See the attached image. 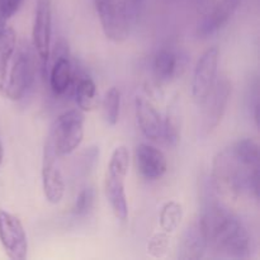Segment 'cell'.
Wrapping results in <instances>:
<instances>
[{"instance_id": "12", "label": "cell", "mask_w": 260, "mask_h": 260, "mask_svg": "<svg viewBox=\"0 0 260 260\" xmlns=\"http://www.w3.org/2000/svg\"><path fill=\"white\" fill-rule=\"evenodd\" d=\"M53 52H57V55L53 53L55 60L51 66L48 80H50V86L53 93L56 95H62L70 89L71 84H73V65L69 60L68 45L63 41L56 43Z\"/></svg>"}, {"instance_id": "13", "label": "cell", "mask_w": 260, "mask_h": 260, "mask_svg": "<svg viewBox=\"0 0 260 260\" xmlns=\"http://www.w3.org/2000/svg\"><path fill=\"white\" fill-rule=\"evenodd\" d=\"M135 116L140 131L146 139L157 141L161 137V116L150 99L142 95H137L135 98Z\"/></svg>"}, {"instance_id": "29", "label": "cell", "mask_w": 260, "mask_h": 260, "mask_svg": "<svg viewBox=\"0 0 260 260\" xmlns=\"http://www.w3.org/2000/svg\"><path fill=\"white\" fill-rule=\"evenodd\" d=\"M3 159H4V147H3L2 141H0V165L3 164Z\"/></svg>"}, {"instance_id": "28", "label": "cell", "mask_w": 260, "mask_h": 260, "mask_svg": "<svg viewBox=\"0 0 260 260\" xmlns=\"http://www.w3.org/2000/svg\"><path fill=\"white\" fill-rule=\"evenodd\" d=\"M22 4L23 0H4L3 3H0V15L5 20L10 19L19 10Z\"/></svg>"}, {"instance_id": "6", "label": "cell", "mask_w": 260, "mask_h": 260, "mask_svg": "<svg viewBox=\"0 0 260 260\" xmlns=\"http://www.w3.org/2000/svg\"><path fill=\"white\" fill-rule=\"evenodd\" d=\"M218 60H220V50L217 46H212L201 55L196 63L192 83H190V93L193 101L198 106H201L210 95L217 81Z\"/></svg>"}, {"instance_id": "30", "label": "cell", "mask_w": 260, "mask_h": 260, "mask_svg": "<svg viewBox=\"0 0 260 260\" xmlns=\"http://www.w3.org/2000/svg\"><path fill=\"white\" fill-rule=\"evenodd\" d=\"M3 2H4V0H0V3H3Z\"/></svg>"}, {"instance_id": "5", "label": "cell", "mask_w": 260, "mask_h": 260, "mask_svg": "<svg viewBox=\"0 0 260 260\" xmlns=\"http://www.w3.org/2000/svg\"><path fill=\"white\" fill-rule=\"evenodd\" d=\"M14 61L10 68L8 80L5 83L3 95L9 101L17 102L24 96L28 89L30 88L35 79V65H33L32 52L28 46L22 45L14 52Z\"/></svg>"}, {"instance_id": "18", "label": "cell", "mask_w": 260, "mask_h": 260, "mask_svg": "<svg viewBox=\"0 0 260 260\" xmlns=\"http://www.w3.org/2000/svg\"><path fill=\"white\" fill-rule=\"evenodd\" d=\"M17 48V33L10 25L0 29V94H3L7 83L9 62Z\"/></svg>"}, {"instance_id": "4", "label": "cell", "mask_w": 260, "mask_h": 260, "mask_svg": "<svg viewBox=\"0 0 260 260\" xmlns=\"http://www.w3.org/2000/svg\"><path fill=\"white\" fill-rule=\"evenodd\" d=\"M102 29L109 41L121 43L129 33V19L124 0H93Z\"/></svg>"}, {"instance_id": "20", "label": "cell", "mask_w": 260, "mask_h": 260, "mask_svg": "<svg viewBox=\"0 0 260 260\" xmlns=\"http://www.w3.org/2000/svg\"><path fill=\"white\" fill-rule=\"evenodd\" d=\"M184 217V210L182 203L178 201H168L162 205L159 213V225L161 231L167 234H173L182 223Z\"/></svg>"}, {"instance_id": "2", "label": "cell", "mask_w": 260, "mask_h": 260, "mask_svg": "<svg viewBox=\"0 0 260 260\" xmlns=\"http://www.w3.org/2000/svg\"><path fill=\"white\" fill-rule=\"evenodd\" d=\"M211 184L217 194L234 200L248 194L258 201L259 168L245 165L231 147H226L213 157Z\"/></svg>"}, {"instance_id": "25", "label": "cell", "mask_w": 260, "mask_h": 260, "mask_svg": "<svg viewBox=\"0 0 260 260\" xmlns=\"http://www.w3.org/2000/svg\"><path fill=\"white\" fill-rule=\"evenodd\" d=\"M99 161V147L89 146L84 150L78 157V167H76V173L80 177L85 178L86 175L90 174L95 168L96 162Z\"/></svg>"}, {"instance_id": "23", "label": "cell", "mask_w": 260, "mask_h": 260, "mask_svg": "<svg viewBox=\"0 0 260 260\" xmlns=\"http://www.w3.org/2000/svg\"><path fill=\"white\" fill-rule=\"evenodd\" d=\"M129 167V152L124 145L117 146L111 155L107 175L116 179L126 180Z\"/></svg>"}, {"instance_id": "26", "label": "cell", "mask_w": 260, "mask_h": 260, "mask_svg": "<svg viewBox=\"0 0 260 260\" xmlns=\"http://www.w3.org/2000/svg\"><path fill=\"white\" fill-rule=\"evenodd\" d=\"M170 245V234L160 231L154 234L147 241V254L154 258H164Z\"/></svg>"}, {"instance_id": "7", "label": "cell", "mask_w": 260, "mask_h": 260, "mask_svg": "<svg viewBox=\"0 0 260 260\" xmlns=\"http://www.w3.org/2000/svg\"><path fill=\"white\" fill-rule=\"evenodd\" d=\"M51 36H52V3L51 0H37L32 27V45L42 62L43 75L47 73L51 57Z\"/></svg>"}, {"instance_id": "1", "label": "cell", "mask_w": 260, "mask_h": 260, "mask_svg": "<svg viewBox=\"0 0 260 260\" xmlns=\"http://www.w3.org/2000/svg\"><path fill=\"white\" fill-rule=\"evenodd\" d=\"M210 190L202 197L200 225L208 248L221 256L231 259H246L253 250V241L248 229L223 203L210 182Z\"/></svg>"}, {"instance_id": "19", "label": "cell", "mask_w": 260, "mask_h": 260, "mask_svg": "<svg viewBox=\"0 0 260 260\" xmlns=\"http://www.w3.org/2000/svg\"><path fill=\"white\" fill-rule=\"evenodd\" d=\"M75 102L83 112L93 111L98 103V89L90 76H80L75 85Z\"/></svg>"}, {"instance_id": "21", "label": "cell", "mask_w": 260, "mask_h": 260, "mask_svg": "<svg viewBox=\"0 0 260 260\" xmlns=\"http://www.w3.org/2000/svg\"><path fill=\"white\" fill-rule=\"evenodd\" d=\"M179 58L173 51L160 50L154 57V73L160 80H169L177 74Z\"/></svg>"}, {"instance_id": "8", "label": "cell", "mask_w": 260, "mask_h": 260, "mask_svg": "<svg viewBox=\"0 0 260 260\" xmlns=\"http://www.w3.org/2000/svg\"><path fill=\"white\" fill-rule=\"evenodd\" d=\"M231 95V84L226 78L216 81L212 91L201 104L202 109V122H201V135L208 136L212 134L225 116L229 101Z\"/></svg>"}, {"instance_id": "16", "label": "cell", "mask_w": 260, "mask_h": 260, "mask_svg": "<svg viewBox=\"0 0 260 260\" xmlns=\"http://www.w3.org/2000/svg\"><path fill=\"white\" fill-rule=\"evenodd\" d=\"M183 126V113L182 103H180V95L175 94L170 99L168 104L165 118L162 121V132L161 137H164L165 142L169 146L175 147L180 141Z\"/></svg>"}, {"instance_id": "24", "label": "cell", "mask_w": 260, "mask_h": 260, "mask_svg": "<svg viewBox=\"0 0 260 260\" xmlns=\"http://www.w3.org/2000/svg\"><path fill=\"white\" fill-rule=\"evenodd\" d=\"M103 114L107 123L117 124L121 114V91L116 86H112L106 91L103 98Z\"/></svg>"}, {"instance_id": "27", "label": "cell", "mask_w": 260, "mask_h": 260, "mask_svg": "<svg viewBox=\"0 0 260 260\" xmlns=\"http://www.w3.org/2000/svg\"><path fill=\"white\" fill-rule=\"evenodd\" d=\"M95 192L91 187H85L79 192L73 206V213L75 216H85L91 211L94 205Z\"/></svg>"}, {"instance_id": "17", "label": "cell", "mask_w": 260, "mask_h": 260, "mask_svg": "<svg viewBox=\"0 0 260 260\" xmlns=\"http://www.w3.org/2000/svg\"><path fill=\"white\" fill-rule=\"evenodd\" d=\"M104 192H106L107 201H108L114 216L119 221H126L128 218V205H127L124 180L106 175Z\"/></svg>"}, {"instance_id": "11", "label": "cell", "mask_w": 260, "mask_h": 260, "mask_svg": "<svg viewBox=\"0 0 260 260\" xmlns=\"http://www.w3.org/2000/svg\"><path fill=\"white\" fill-rule=\"evenodd\" d=\"M135 164L137 172L146 180H159L168 170V160L164 152L150 144L137 145L135 150Z\"/></svg>"}, {"instance_id": "14", "label": "cell", "mask_w": 260, "mask_h": 260, "mask_svg": "<svg viewBox=\"0 0 260 260\" xmlns=\"http://www.w3.org/2000/svg\"><path fill=\"white\" fill-rule=\"evenodd\" d=\"M241 2L243 0H220L207 17L198 24L197 35L201 38H206L222 29L234 17Z\"/></svg>"}, {"instance_id": "10", "label": "cell", "mask_w": 260, "mask_h": 260, "mask_svg": "<svg viewBox=\"0 0 260 260\" xmlns=\"http://www.w3.org/2000/svg\"><path fill=\"white\" fill-rule=\"evenodd\" d=\"M56 160L57 156L46 140L42 159V187L45 198L51 205H58L65 196V182Z\"/></svg>"}, {"instance_id": "3", "label": "cell", "mask_w": 260, "mask_h": 260, "mask_svg": "<svg viewBox=\"0 0 260 260\" xmlns=\"http://www.w3.org/2000/svg\"><path fill=\"white\" fill-rule=\"evenodd\" d=\"M85 116L79 108L63 112L53 121L47 141L56 156H66L78 149L84 140Z\"/></svg>"}, {"instance_id": "22", "label": "cell", "mask_w": 260, "mask_h": 260, "mask_svg": "<svg viewBox=\"0 0 260 260\" xmlns=\"http://www.w3.org/2000/svg\"><path fill=\"white\" fill-rule=\"evenodd\" d=\"M230 147L244 164L250 168H259V144L256 140L245 137L234 142Z\"/></svg>"}, {"instance_id": "15", "label": "cell", "mask_w": 260, "mask_h": 260, "mask_svg": "<svg viewBox=\"0 0 260 260\" xmlns=\"http://www.w3.org/2000/svg\"><path fill=\"white\" fill-rule=\"evenodd\" d=\"M208 245L201 231L200 225L188 226L178 244V259L198 260L205 256Z\"/></svg>"}, {"instance_id": "9", "label": "cell", "mask_w": 260, "mask_h": 260, "mask_svg": "<svg viewBox=\"0 0 260 260\" xmlns=\"http://www.w3.org/2000/svg\"><path fill=\"white\" fill-rule=\"evenodd\" d=\"M0 243L13 260H24L28 255V239L23 223L13 213L0 210Z\"/></svg>"}]
</instances>
